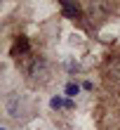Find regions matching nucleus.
<instances>
[{
  "instance_id": "1",
  "label": "nucleus",
  "mask_w": 120,
  "mask_h": 130,
  "mask_svg": "<svg viewBox=\"0 0 120 130\" xmlns=\"http://www.w3.org/2000/svg\"><path fill=\"white\" fill-rule=\"evenodd\" d=\"M52 109H61V106H68V102H64V99L61 97H52Z\"/></svg>"
},
{
  "instance_id": "2",
  "label": "nucleus",
  "mask_w": 120,
  "mask_h": 130,
  "mask_svg": "<svg viewBox=\"0 0 120 130\" xmlns=\"http://www.w3.org/2000/svg\"><path fill=\"white\" fill-rule=\"evenodd\" d=\"M64 12L68 14V17H76V14H78L80 10H78V7H73V5H64Z\"/></svg>"
},
{
  "instance_id": "3",
  "label": "nucleus",
  "mask_w": 120,
  "mask_h": 130,
  "mask_svg": "<svg viewBox=\"0 0 120 130\" xmlns=\"http://www.w3.org/2000/svg\"><path fill=\"white\" fill-rule=\"evenodd\" d=\"M66 92H68V95H78V85L68 83V85H66Z\"/></svg>"
},
{
  "instance_id": "4",
  "label": "nucleus",
  "mask_w": 120,
  "mask_h": 130,
  "mask_svg": "<svg viewBox=\"0 0 120 130\" xmlns=\"http://www.w3.org/2000/svg\"><path fill=\"white\" fill-rule=\"evenodd\" d=\"M0 130H5V128H0Z\"/></svg>"
}]
</instances>
